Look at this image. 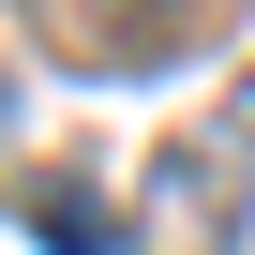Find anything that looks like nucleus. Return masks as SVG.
I'll return each instance as SVG.
<instances>
[{"mask_svg":"<svg viewBox=\"0 0 255 255\" xmlns=\"http://www.w3.org/2000/svg\"><path fill=\"white\" fill-rule=\"evenodd\" d=\"M240 15V0H45V30L75 45V60H120V75H135V60H180V45H210Z\"/></svg>","mask_w":255,"mask_h":255,"instance_id":"obj_2","label":"nucleus"},{"mask_svg":"<svg viewBox=\"0 0 255 255\" xmlns=\"http://www.w3.org/2000/svg\"><path fill=\"white\" fill-rule=\"evenodd\" d=\"M255 225V75L195 120V135L150 165V210H135V255H225Z\"/></svg>","mask_w":255,"mask_h":255,"instance_id":"obj_1","label":"nucleus"},{"mask_svg":"<svg viewBox=\"0 0 255 255\" xmlns=\"http://www.w3.org/2000/svg\"><path fill=\"white\" fill-rule=\"evenodd\" d=\"M15 225H30L45 255H120V240H135V225H120L90 180H30V210H15Z\"/></svg>","mask_w":255,"mask_h":255,"instance_id":"obj_3","label":"nucleus"}]
</instances>
